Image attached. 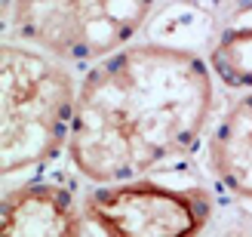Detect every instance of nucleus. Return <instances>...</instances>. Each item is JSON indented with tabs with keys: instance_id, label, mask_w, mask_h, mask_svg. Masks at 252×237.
<instances>
[{
	"instance_id": "nucleus-4",
	"label": "nucleus",
	"mask_w": 252,
	"mask_h": 237,
	"mask_svg": "<svg viewBox=\"0 0 252 237\" xmlns=\"http://www.w3.org/2000/svg\"><path fill=\"white\" fill-rule=\"evenodd\" d=\"M216 201L197 185L129 179L98 185L83 197V216L102 237H200Z\"/></svg>"
},
{
	"instance_id": "nucleus-6",
	"label": "nucleus",
	"mask_w": 252,
	"mask_h": 237,
	"mask_svg": "<svg viewBox=\"0 0 252 237\" xmlns=\"http://www.w3.org/2000/svg\"><path fill=\"white\" fill-rule=\"evenodd\" d=\"M209 167L221 188L252 201V93L237 99L209 135Z\"/></svg>"
},
{
	"instance_id": "nucleus-1",
	"label": "nucleus",
	"mask_w": 252,
	"mask_h": 237,
	"mask_svg": "<svg viewBox=\"0 0 252 237\" xmlns=\"http://www.w3.org/2000/svg\"><path fill=\"white\" fill-rule=\"evenodd\" d=\"M212 102V71L197 53L169 43L123 46L77 86L68 157L95 185L145 179L194 151Z\"/></svg>"
},
{
	"instance_id": "nucleus-2",
	"label": "nucleus",
	"mask_w": 252,
	"mask_h": 237,
	"mask_svg": "<svg viewBox=\"0 0 252 237\" xmlns=\"http://www.w3.org/2000/svg\"><path fill=\"white\" fill-rule=\"evenodd\" d=\"M3 99V176L46 164L71 135L77 86L65 62L28 43H3L0 56Z\"/></svg>"
},
{
	"instance_id": "nucleus-3",
	"label": "nucleus",
	"mask_w": 252,
	"mask_h": 237,
	"mask_svg": "<svg viewBox=\"0 0 252 237\" xmlns=\"http://www.w3.org/2000/svg\"><path fill=\"white\" fill-rule=\"evenodd\" d=\"M154 0H12V28L62 62H102L142 28Z\"/></svg>"
},
{
	"instance_id": "nucleus-5",
	"label": "nucleus",
	"mask_w": 252,
	"mask_h": 237,
	"mask_svg": "<svg viewBox=\"0 0 252 237\" xmlns=\"http://www.w3.org/2000/svg\"><path fill=\"white\" fill-rule=\"evenodd\" d=\"M0 237H80V209L56 182H25L3 197Z\"/></svg>"
},
{
	"instance_id": "nucleus-7",
	"label": "nucleus",
	"mask_w": 252,
	"mask_h": 237,
	"mask_svg": "<svg viewBox=\"0 0 252 237\" xmlns=\"http://www.w3.org/2000/svg\"><path fill=\"white\" fill-rule=\"evenodd\" d=\"M209 71L231 90L252 93V16L228 22L212 40Z\"/></svg>"
}]
</instances>
